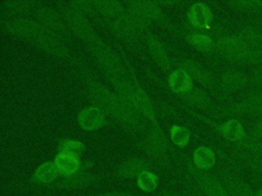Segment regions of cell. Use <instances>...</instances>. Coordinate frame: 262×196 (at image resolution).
<instances>
[{"instance_id":"cell-7","label":"cell","mask_w":262,"mask_h":196,"mask_svg":"<svg viewBox=\"0 0 262 196\" xmlns=\"http://www.w3.org/2000/svg\"><path fill=\"white\" fill-rule=\"evenodd\" d=\"M222 133L227 139L239 140L244 136L242 126L236 120H229L222 127Z\"/></svg>"},{"instance_id":"cell-9","label":"cell","mask_w":262,"mask_h":196,"mask_svg":"<svg viewBox=\"0 0 262 196\" xmlns=\"http://www.w3.org/2000/svg\"><path fill=\"white\" fill-rule=\"evenodd\" d=\"M100 121H101V115L94 108H90L86 110L82 115V124L87 128H94L98 126Z\"/></svg>"},{"instance_id":"cell-10","label":"cell","mask_w":262,"mask_h":196,"mask_svg":"<svg viewBox=\"0 0 262 196\" xmlns=\"http://www.w3.org/2000/svg\"><path fill=\"white\" fill-rule=\"evenodd\" d=\"M172 140L179 146H185L189 140V133L186 129L181 127H174L172 130Z\"/></svg>"},{"instance_id":"cell-13","label":"cell","mask_w":262,"mask_h":196,"mask_svg":"<svg viewBox=\"0 0 262 196\" xmlns=\"http://www.w3.org/2000/svg\"><path fill=\"white\" fill-rule=\"evenodd\" d=\"M100 196H133V195L126 194V193H107V194H103Z\"/></svg>"},{"instance_id":"cell-3","label":"cell","mask_w":262,"mask_h":196,"mask_svg":"<svg viewBox=\"0 0 262 196\" xmlns=\"http://www.w3.org/2000/svg\"><path fill=\"white\" fill-rule=\"evenodd\" d=\"M170 86L175 92H185L191 88V79L185 71L177 70L170 79Z\"/></svg>"},{"instance_id":"cell-5","label":"cell","mask_w":262,"mask_h":196,"mask_svg":"<svg viewBox=\"0 0 262 196\" xmlns=\"http://www.w3.org/2000/svg\"><path fill=\"white\" fill-rule=\"evenodd\" d=\"M201 185L208 196H225L221 185L211 177L202 178Z\"/></svg>"},{"instance_id":"cell-11","label":"cell","mask_w":262,"mask_h":196,"mask_svg":"<svg viewBox=\"0 0 262 196\" xmlns=\"http://www.w3.org/2000/svg\"><path fill=\"white\" fill-rule=\"evenodd\" d=\"M190 42L198 48L202 50H206L211 46V40L205 36H192L190 38Z\"/></svg>"},{"instance_id":"cell-6","label":"cell","mask_w":262,"mask_h":196,"mask_svg":"<svg viewBox=\"0 0 262 196\" xmlns=\"http://www.w3.org/2000/svg\"><path fill=\"white\" fill-rule=\"evenodd\" d=\"M57 172V166L48 162L39 167V169L36 172V179L43 183H49L56 178Z\"/></svg>"},{"instance_id":"cell-12","label":"cell","mask_w":262,"mask_h":196,"mask_svg":"<svg viewBox=\"0 0 262 196\" xmlns=\"http://www.w3.org/2000/svg\"><path fill=\"white\" fill-rule=\"evenodd\" d=\"M221 49L222 51L226 52L227 55L229 56H232V55H238V46L235 42L231 41V40H228L226 42L223 43V45L221 46Z\"/></svg>"},{"instance_id":"cell-14","label":"cell","mask_w":262,"mask_h":196,"mask_svg":"<svg viewBox=\"0 0 262 196\" xmlns=\"http://www.w3.org/2000/svg\"><path fill=\"white\" fill-rule=\"evenodd\" d=\"M257 196H262V191H260L259 193H258V195Z\"/></svg>"},{"instance_id":"cell-1","label":"cell","mask_w":262,"mask_h":196,"mask_svg":"<svg viewBox=\"0 0 262 196\" xmlns=\"http://www.w3.org/2000/svg\"><path fill=\"white\" fill-rule=\"evenodd\" d=\"M188 17L192 24L196 28H207L211 20L213 19L211 11L203 4L193 5L190 8Z\"/></svg>"},{"instance_id":"cell-8","label":"cell","mask_w":262,"mask_h":196,"mask_svg":"<svg viewBox=\"0 0 262 196\" xmlns=\"http://www.w3.org/2000/svg\"><path fill=\"white\" fill-rule=\"evenodd\" d=\"M157 177L149 172H143L138 178V186L144 191H152L157 188Z\"/></svg>"},{"instance_id":"cell-2","label":"cell","mask_w":262,"mask_h":196,"mask_svg":"<svg viewBox=\"0 0 262 196\" xmlns=\"http://www.w3.org/2000/svg\"><path fill=\"white\" fill-rule=\"evenodd\" d=\"M56 166L58 170H60L62 174H66V175L73 174L77 172V169L79 168L78 156L72 153L63 152L58 156Z\"/></svg>"},{"instance_id":"cell-4","label":"cell","mask_w":262,"mask_h":196,"mask_svg":"<svg viewBox=\"0 0 262 196\" xmlns=\"http://www.w3.org/2000/svg\"><path fill=\"white\" fill-rule=\"evenodd\" d=\"M194 161L199 167L206 169L213 166L215 157L210 149L206 147H200L194 152Z\"/></svg>"}]
</instances>
